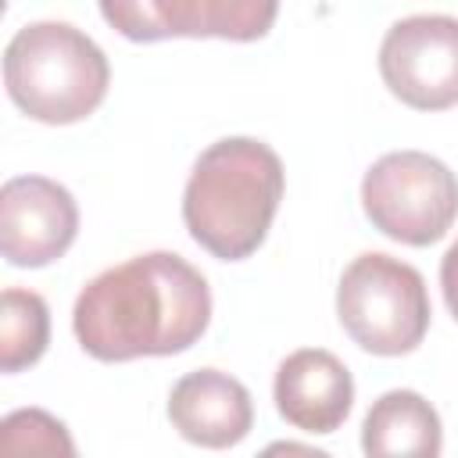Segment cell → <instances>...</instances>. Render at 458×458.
Instances as JSON below:
<instances>
[{
	"label": "cell",
	"instance_id": "6da1fadb",
	"mask_svg": "<svg viewBox=\"0 0 458 458\" xmlns=\"http://www.w3.org/2000/svg\"><path fill=\"white\" fill-rule=\"evenodd\" d=\"M211 322L208 279L168 250L129 258L82 286L72 329L97 361L161 358L193 347Z\"/></svg>",
	"mask_w": 458,
	"mask_h": 458
},
{
	"label": "cell",
	"instance_id": "7a4b0ae2",
	"mask_svg": "<svg viewBox=\"0 0 458 458\" xmlns=\"http://www.w3.org/2000/svg\"><path fill=\"white\" fill-rule=\"evenodd\" d=\"M283 190L279 154L261 140L229 136L197 157L182 190V222L218 261H243L265 243Z\"/></svg>",
	"mask_w": 458,
	"mask_h": 458
},
{
	"label": "cell",
	"instance_id": "3957f363",
	"mask_svg": "<svg viewBox=\"0 0 458 458\" xmlns=\"http://www.w3.org/2000/svg\"><path fill=\"white\" fill-rule=\"evenodd\" d=\"M4 82L18 111L47 125L82 122L111 82L104 50L68 21H32L4 50Z\"/></svg>",
	"mask_w": 458,
	"mask_h": 458
},
{
	"label": "cell",
	"instance_id": "277c9868",
	"mask_svg": "<svg viewBox=\"0 0 458 458\" xmlns=\"http://www.w3.org/2000/svg\"><path fill=\"white\" fill-rule=\"evenodd\" d=\"M336 315L347 336L379 358L408 354L429 329V293L419 268L390 254H358L336 286Z\"/></svg>",
	"mask_w": 458,
	"mask_h": 458
},
{
	"label": "cell",
	"instance_id": "5b68a950",
	"mask_svg": "<svg viewBox=\"0 0 458 458\" xmlns=\"http://www.w3.org/2000/svg\"><path fill=\"white\" fill-rule=\"evenodd\" d=\"M361 208L383 236L429 247L458 218V179L422 150H394L365 172Z\"/></svg>",
	"mask_w": 458,
	"mask_h": 458
},
{
	"label": "cell",
	"instance_id": "8992f818",
	"mask_svg": "<svg viewBox=\"0 0 458 458\" xmlns=\"http://www.w3.org/2000/svg\"><path fill=\"white\" fill-rule=\"evenodd\" d=\"M379 75L386 89L415 111L458 104V18L411 14L386 29L379 43Z\"/></svg>",
	"mask_w": 458,
	"mask_h": 458
},
{
	"label": "cell",
	"instance_id": "52a82bcc",
	"mask_svg": "<svg viewBox=\"0 0 458 458\" xmlns=\"http://www.w3.org/2000/svg\"><path fill=\"white\" fill-rule=\"evenodd\" d=\"M100 14L132 43H157L168 36L250 43L276 25L279 0H100Z\"/></svg>",
	"mask_w": 458,
	"mask_h": 458
},
{
	"label": "cell",
	"instance_id": "ba28073f",
	"mask_svg": "<svg viewBox=\"0 0 458 458\" xmlns=\"http://www.w3.org/2000/svg\"><path fill=\"white\" fill-rule=\"evenodd\" d=\"M79 233L72 193L47 175H14L0 190V250L18 268L57 261Z\"/></svg>",
	"mask_w": 458,
	"mask_h": 458
},
{
	"label": "cell",
	"instance_id": "9c48e42d",
	"mask_svg": "<svg viewBox=\"0 0 458 458\" xmlns=\"http://www.w3.org/2000/svg\"><path fill=\"white\" fill-rule=\"evenodd\" d=\"M276 408L301 433H333L344 426L354 404V379L347 365L322 351L301 347L283 358L276 372Z\"/></svg>",
	"mask_w": 458,
	"mask_h": 458
},
{
	"label": "cell",
	"instance_id": "30bf717a",
	"mask_svg": "<svg viewBox=\"0 0 458 458\" xmlns=\"http://www.w3.org/2000/svg\"><path fill=\"white\" fill-rule=\"evenodd\" d=\"M168 419L182 440L200 447H233L254 426V404L240 379L218 369L186 372L168 394Z\"/></svg>",
	"mask_w": 458,
	"mask_h": 458
},
{
	"label": "cell",
	"instance_id": "8fae6325",
	"mask_svg": "<svg viewBox=\"0 0 458 458\" xmlns=\"http://www.w3.org/2000/svg\"><path fill=\"white\" fill-rule=\"evenodd\" d=\"M440 447H444L440 415L415 390H390L365 415V426H361V451L365 454L433 458V454H440Z\"/></svg>",
	"mask_w": 458,
	"mask_h": 458
},
{
	"label": "cell",
	"instance_id": "7c38bea8",
	"mask_svg": "<svg viewBox=\"0 0 458 458\" xmlns=\"http://www.w3.org/2000/svg\"><path fill=\"white\" fill-rule=\"evenodd\" d=\"M50 344L47 301L32 290H4L0 297V369L21 372L43 358Z\"/></svg>",
	"mask_w": 458,
	"mask_h": 458
},
{
	"label": "cell",
	"instance_id": "4fadbf2b",
	"mask_svg": "<svg viewBox=\"0 0 458 458\" xmlns=\"http://www.w3.org/2000/svg\"><path fill=\"white\" fill-rule=\"evenodd\" d=\"M0 447L7 454H75V444L64 429V422H57L54 415L39 411V408H21L11 411L0 426Z\"/></svg>",
	"mask_w": 458,
	"mask_h": 458
},
{
	"label": "cell",
	"instance_id": "5bb4252c",
	"mask_svg": "<svg viewBox=\"0 0 458 458\" xmlns=\"http://www.w3.org/2000/svg\"><path fill=\"white\" fill-rule=\"evenodd\" d=\"M440 286H444V301H447L451 315L458 318V240L447 247V254L440 261Z\"/></svg>",
	"mask_w": 458,
	"mask_h": 458
}]
</instances>
